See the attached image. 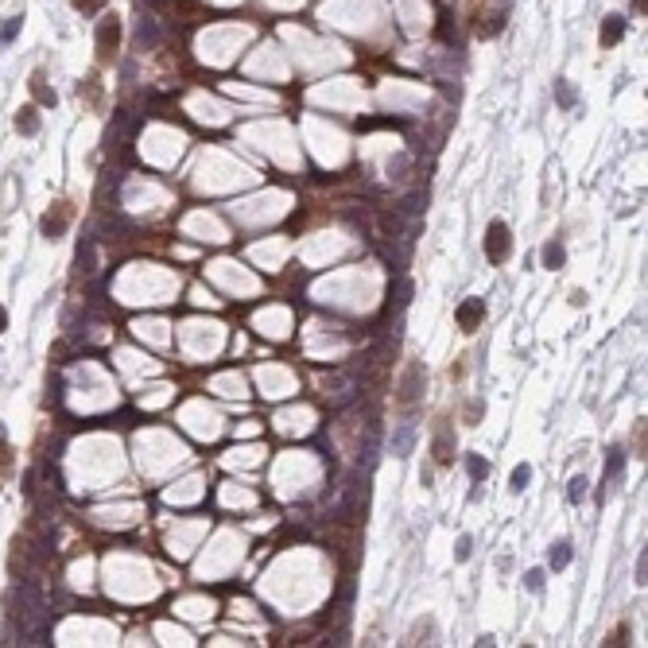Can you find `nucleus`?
Segmentation results:
<instances>
[{"mask_svg": "<svg viewBox=\"0 0 648 648\" xmlns=\"http://www.w3.org/2000/svg\"><path fill=\"white\" fill-rule=\"evenodd\" d=\"M509 253H512L509 226L497 217V222H489V229H485V256H489V264H505V260H509Z\"/></svg>", "mask_w": 648, "mask_h": 648, "instance_id": "nucleus-1", "label": "nucleus"}, {"mask_svg": "<svg viewBox=\"0 0 648 648\" xmlns=\"http://www.w3.org/2000/svg\"><path fill=\"white\" fill-rule=\"evenodd\" d=\"M70 217H74V206H70V202H55V206L43 214V222H39L43 237H47V241L62 237V233H66V226H70Z\"/></svg>", "mask_w": 648, "mask_h": 648, "instance_id": "nucleus-2", "label": "nucleus"}, {"mask_svg": "<svg viewBox=\"0 0 648 648\" xmlns=\"http://www.w3.org/2000/svg\"><path fill=\"white\" fill-rule=\"evenodd\" d=\"M117 43H120V20L117 16H105V20L98 24V59L109 62L113 51H117Z\"/></svg>", "mask_w": 648, "mask_h": 648, "instance_id": "nucleus-3", "label": "nucleus"}, {"mask_svg": "<svg viewBox=\"0 0 648 648\" xmlns=\"http://www.w3.org/2000/svg\"><path fill=\"white\" fill-rule=\"evenodd\" d=\"M454 318H458V326L466 330V334H474V330H478V323L485 318V299H466V303L454 311Z\"/></svg>", "mask_w": 648, "mask_h": 648, "instance_id": "nucleus-4", "label": "nucleus"}, {"mask_svg": "<svg viewBox=\"0 0 648 648\" xmlns=\"http://www.w3.org/2000/svg\"><path fill=\"white\" fill-rule=\"evenodd\" d=\"M420 384H423V369L412 361L408 365V373H404V381H400V408H408V404L420 400Z\"/></svg>", "mask_w": 648, "mask_h": 648, "instance_id": "nucleus-5", "label": "nucleus"}, {"mask_svg": "<svg viewBox=\"0 0 648 648\" xmlns=\"http://www.w3.org/2000/svg\"><path fill=\"white\" fill-rule=\"evenodd\" d=\"M16 132H20V136H35V132H39V109L24 105L20 113H16Z\"/></svg>", "mask_w": 648, "mask_h": 648, "instance_id": "nucleus-6", "label": "nucleus"}, {"mask_svg": "<svg viewBox=\"0 0 648 648\" xmlns=\"http://www.w3.org/2000/svg\"><path fill=\"white\" fill-rule=\"evenodd\" d=\"M136 47H140V51H156V47H159V28H156V20H140V24H136Z\"/></svg>", "mask_w": 648, "mask_h": 648, "instance_id": "nucleus-7", "label": "nucleus"}, {"mask_svg": "<svg viewBox=\"0 0 648 648\" xmlns=\"http://www.w3.org/2000/svg\"><path fill=\"white\" fill-rule=\"evenodd\" d=\"M412 447H415V427H412V423H404L400 431H396V439H393V454H396V458H408V454H412Z\"/></svg>", "mask_w": 648, "mask_h": 648, "instance_id": "nucleus-8", "label": "nucleus"}, {"mask_svg": "<svg viewBox=\"0 0 648 648\" xmlns=\"http://www.w3.org/2000/svg\"><path fill=\"white\" fill-rule=\"evenodd\" d=\"M28 86H31V93H35V101H39V105H55V101H59V98H55V89L47 86V78H43V70H35V74H31Z\"/></svg>", "mask_w": 648, "mask_h": 648, "instance_id": "nucleus-9", "label": "nucleus"}, {"mask_svg": "<svg viewBox=\"0 0 648 648\" xmlns=\"http://www.w3.org/2000/svg\"><path fill=\"white\" fill-rule=\"evenodd\" d=\"M412 280H396V291H393V299H388V314L393 311H404V307L412 303Z\"/></svg>", "mask_w": 648, "mask_h": 648, "instance_id": "nucleus-10", "label": "nucleus"}, {"mask_svg": "<svg viewBox=\"0 0 648 648\" xmlns=\"http://www.w3.org/2000/svg\"><path fill=\"white\" fill-rule=\"evenodd\" d=\"M435 637V618H423L412 625V633H408V645H431Z\"/></svg>", "mask_w": 648, "mask_h": 648, "instance_id": "nucleus-11", "label": "nucleus"}, {"mask_svg": "<svg viewBox=\"0 0 648 648\" xmlns=\"http://www.w3.org/2000/svg\"><path fill=\"white\" fill-rule=\"evenodd\" d=\"M621 35H625V20H621V16H606V24H602V35H598V39L609 47V43H618Z\"/></svg>", "mask_w": 648, "mask_h": 648, "instance_id": "nucleus-12", "label": "nucleus"}, {"mask_svg": "<svg viewBox=\"0 0 648 648\" xmlns=\"http://www.w3.org/2000/svg\"><path fill=\"white\" fill-rule=\"evenodd\" d=\"M451 451H454L451 431H447V427H439V435H435V458H439V462H451Z\"/></svg>", "mask_w": 648, "mask_h": 648, "instance_id": "nucleus-13", "label": "nucleus"}, {"mask_svg": "<svg viewBox=\"0 0 648 648\" xmlns=\"http://www.w3.org/2000/svg\"><path fill=\"white\" fill-rule=\"evenodd\" d=\"M528 481H532V466H528V462H521V466L512 470V478H509V489L521 493V489H528Z\"/></svg>", "mask_w": 648, "mask_h": 648, "instance_id": "nucleus-14", "label": "nucleus"}, {"mask_svg": "<svg viewBox=\"0 0 648 648\" xmlns=\"http://www.w3.org/2000/svg\"><path fill=\"white\" fill-rule=\"evenodd\" d=\"M563 260H567L563 245H559V241H548V245H543V264H548V268H563Z\"/></svg>", "mask_w": 648, "mask_h": 648, "instance_id": "nucleus-15", "label": "nucleus"}, {"mask_svg": "<svg viewBox=\"0 0 648 648\" xmlns=\"http://www.w3.org/2000/svg\"><path fill=\"white\" fill-rule=\"evenodd\" d=\"M567 563H570V543L559 540L555 548H551V570H563Z\"/></svg>", "mask_w": 648, "mask_h": 648, "instance_id": "nucleus-16", "label": "nucleus"}, {"mask_svg": "<svg viewBox=\"0 0 648 648\" xmlns=\"http://www.w3.org/2000/svg\"><path fill=\"white\" fill-rule=\"evenodd\" d=\"M20 28H24V16H8L4 28H0V43H12L16 35H20Z\"/></svg>", "mask_w": 648, "mask_h": 648, "instance_id": "nucleus-17", "label": "nucleus"}, {"mask_svg": "<svg viewBox=\"0 0 648 648\" xmlns=\"http://www.w3.org/2000/svg\"><path fill=\"white\" fill-rule=\"evenodd\" d=\"M586 485H590L586 478H570V481H567V501H575V505H579L582 497H586Z\"/></svg>", "mask_w": 648, "mask_h": 648, "instance_id": "nucleus-18", "label": "nucleus"}, {"mask_svg": "<svg viewBox=\"0 0 648 648\" xmlns=\"http://www.w3.org/2000/svg\"><path fill=\"white\" fill-rule=\"evenodd\" d=\"M621 466H625V451H609V458H606V481L618 478Z\"/></svg>", "mask_w": 648, "mask_h": 648, "instance_id": "nucleus-19", "label": "nucleus"}, {"mask_svg": "<svg viewBox=\"0 0 648 648\" xmlns=\"http://www.w3.org/2000/svg\"><path fill=\"white\" fill-rule=\"evenodd\" d=\"M466 466H470V478H474V481H481V478H485V474H489V466H485V458H478V454H470V458H466Z\"/></svg>", "mask_w": 648, "mask_h": 648, "instance_id": "nucleus-20", "label": "nucleus"}, {"mask_svg": "<svg viewBox=\"0 0 648 648\" xmlns=\"http://www.w3.org/2000/svg\"><path fill=\"white\" fill-rule=\"evenodd\" d=\"M470 551H474V540H470V536H458V543H454V559L466 563V559H470Z\"/></svg>", "mask_w": 648, "mask_h": 648, "instance_id": "nucleus-21", "label": "nucleus"}, {"mask_svg": "<svg viewBox=\"0 0 648 648\" xmlns=\"http://www.w3.org/2000/svg\"><path fill=\"white\" fill-rule=\"evenodd\" d=\"M555 101H559V105L563 109H567V105H575V93H570V86H567V82H555Z\"/></svg>", "mask_w": 648, "mask_h": 648, "instance_id": "nucleus-22", "label": "nucleus"}, {"mask_svg": "<svg viewBox=\"0 0 648 648\" xmlns=\"http://www.w3.org/2000/svg\"><path fill=\"white\" fill-rule=\"evenodd\" d=\"M543 579H548L543 570H528V575H524V586H528L532 594H540V590H543Z\"/></svg>", "mask_w": 648, "mask_h": 648, "instance_id": "nucleus-23", "label": "nucleus"}, {"mask_svg": "<svg viewBox=\"0 0 648 648\" xmlns=\"http://www.w3.org/2000/svg\"><path fill=\"white\" fill-rule=\"evenodd\" d=\"M8 470H12V451L4 447V442H0V478H4Z\"/></svg>", "mask_w": 648, "mask_h": 648, "instance_id": "nucleus-24", "label": "nucleus"}, {"mask_svg": "<svg viewBox=\"0 0 648 648\" xmlns=\"http://www.w3.org/2000/svg\"><path fill=\"white\" fill-rule=\"evenodd\" d=\"M101 4H105V0H74V8L78 12H98Z\"/></svg>", "mask_w": 648, "mask_h": 648, "instance_id": "nucleus-25", "label": "nucleus"}, {"mask_svg": "<svg viewBox=\"0 0 648 648\" xmlns=\"http://www.w3.org/2000/svg\"><path fill=\"white\" fill-rule=\"evenodd\" d=\"M625 640H629V625H618V633L606 637V645H625Z\"/></svg>", "mask_w": 648, "mask_h": 648, "instance_id": "nucleus-26", "label": "nucleus"}, {"mask_svg": "<svg viewBox=\"0 0 648 648\" xmlns=\"http://www.w3.org/2000/svg\"><path fill=\"white\" fill-rule=\"evenodd\" d=\"M645 575H648V563H645V551H640V559H637V582L645 586Z\"/></svg>", "mask_w": 648, "mask_h": 648, "instance_id": "nucleus-27", "label": "nucleus"}, {"mask_svg": "<svg viewBox=\"0 0 648 648\" xmlns=\"http://www.w3.org/2000/svg\"><path fill=\"white\" fill-rule=\"evenodd\" d=\"M4 326H8V311H4V307H0V330H4Z\"/></svg>", "mask_w": 648, "mask_h": 648, "instance_id": "nucleus-28", "label": "nucleus"}]
</instances>
